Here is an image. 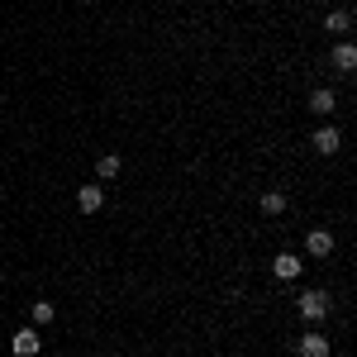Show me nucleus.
<instances>
[{"mask_svg": "<svg viewBox=\"0 0 357 357\" xmlns=\"http://www.w3.org/2000/svg\"><path fill=\"white\" fill-rule=\"evenodd\" d=\"M329 291H305L301 296V314L310 319V324H319V319H329Z\"/></svg>", "mask_w": 357, "mask_h": 357, "instance_id": "1", "label": "nucleus"}, {"mask_svg": "<svg viewBox=\"0 0 357 357\" xmlns=\"http://www.w3.org/2000/svg\"><path fill=\"white\" fill-rule=\"evenodd\" d=\"M100 205H105V186H100V181H86L82 191H77V210H82V215H96Z\"/></svg>", "mask_w": 357, "mask_h": 357, "instance_id": "2", "label": "nucleus"}, {"mask_svg": "<svg viewBox=\"0 0 357 357\" xmlns=\"http://www.w3.org/2000/svg\"><path fill=\"white\" fill-rule=\"evenodd\" d=\"M310 143H314V153H324V158H333V153H338V148H343V134H338V129H333V124H319V129H314V138H310Z\"/></svg>", "mask_w": 357, "mask_h": 357, "instance_id": "3", "label": "nucleus"}, {"mask_svg": "<svg viewBox=\"0 0 357 357\" xmlns=\"http://www.w3.org/2000/svg\"><path fill=\"white\" fill-rule=\"evenodd\" d=\"M305 252H310V257H329V252H333V234H329V229H310Z\"/></svg>", "mask_w": 357, "mask_h": 357, "instance_id": "4", "label": "nucleus"}, {"mask_svg": "<svg viewBox=\"0 0 357 357\" xmlns=\"http://www.w3.org/2000/svg\"><path fill=\"white\" fill-rule=\"evenodd\" d=\"M10 348H15V357H33L38 348H43V338H38L33 329H20L15 338H10Z\"/></svg>", "mask_w": 357, "mask_h": 357, "instance_id": "5", "label": "nucleus"}, {"mask_svg": "<svg viewBox=\"0 0 357 357\" xmlns=\"http://www.w3.org/2000/svg\"><path fill=\"white\" fill-rule=\"evenodd\" d=\"M310 110L319 114V119H329V114L338 110V96H333L329 86H319V91H314V96H310Z\"/></svg>", "mask_w": 357, "mask_h": 357, "instance_id": "6", "label": "nucleus"}, {"mask_svg": "<svg viewBox=\"0 0 357 357\" xmlns=\"http://www.w3.org/2000/svg\"><path fill=\"white\" fill-rule=\"evenodd\" d=\"M301 267H305V262L296 257V252H281V257L272 262V272L281 276V281H296V276H301Z\"/></svg>", "mask_w": 357, "mask_h": 357, "instance_id": "7", "label": "nucleus"}, {"mask_svg": "<svg viewBox=\"0 0 357 357\" xmlns=\"http://www.w3.org/2000/svg\"><path fill=\"white\" fill-rule=\"evenodd\" d=\"M329 62H333V72H343V77H348V72L357 67V48H353V43H338Z\"/></svg>", "mask_w": 357, "mask_h": 357, "instance_id": "8", "label": "nucleus"}, {"mask_svg": "<svg viewBox=\"0 0 357 357\" xmlns=\"http://www.w3.org/2000/svg\"><path fill=\"white\" fill-rule=\"evenodd\" d=\"M301 357H329V338H324V333H305L301 338Z\"/></svg>", "mask_w": 357, "mask_h": 357, "instance_id": "9", "label": "nucleus"}, {"mask_svg": "<svg viewBox=\"0 0 357 357\" xmlns=\"http://www.w3.org/2000/svg\"><path fill=\"white\" fill-rule=\"evenodd\" d=\"M324 29H329V33H348V29H353V10H329V15H324Z\"/></svg>", "mask_w": 357, "mask_h": 357, "instance_id": "10", "label": "nucleus"}, {"mask_svg": "<svg viewBox=\"0 0 357 357\" xmlns=\"http://www.w3.org/2000/svg\"><path fill=\"white\" fill-rule=\"evenodd\" d=\"M257 210H262V215H272V220H276V215H286V195H281V191H267L262 200H257Z\"/></svg>", "mask_w": 357, "mask_h": 357, "instance_id": "11", "label": "nucleus"}, {"mask_svg": "<svg viewBox=\"0 0 357 357\" xmlns=\"http://www.w3.org/2000/svg\"><path fill=\"white\" fill-rule=\"evenodd\" d=\"M96 176H100V181H114V176H119V158H114V153H105V158L96 162Z\"/></svg>", "mask_w": 357, "mask_h": 357, "instance_id": "12", "label": "nucleus"}, {"mask_svg": "<svg viewBox=\"0 0 357 357\" xmlns=\"http://www.w3.org/2000/svg\"><path fill=\"white\" fill-rule=\"evenodd\" d=\"M53 314H57V310H53L48 301H38V305H33V324H53Z\"/></svg>", "mask_w": 357, "mask_h": 357, "instance_id": "13", "label": "nucleus"}]
</instances>
